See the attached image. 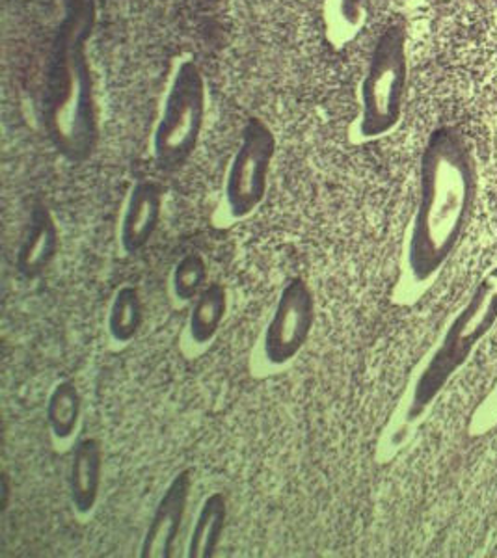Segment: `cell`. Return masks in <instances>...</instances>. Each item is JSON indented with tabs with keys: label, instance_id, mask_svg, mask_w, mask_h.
Segmentation results:
<instances>
[{
	"label": "cell",
	"instance_id": "obj_1",
	"mask_svg": "<svg viewBox=\"0 0 497 558\" xmlns=\"http://www.w3.org/2000/svg\"><path fill=\"white\" fill-rule=\"evenodd\" d=\"M64 13L52 54L45 129L54 149L78 165L92 157L99 133L84 47L96 23V0H64Z\"/></svg>",
	"mask_w": 497,
	"mask_h": 558
},
{
	"label": "cell",
	"instance_id": "obj_2",
	"mask_svg": "<svg viewBox=\"0 0 497 558\" xmlns=\"http://www.w3.org/2000/svg\"><path fill=\"white\" fill-rule=\"evenodd\" d=\"M475 186L472 157L454 129L434 131L421 157L420 209L415 216L410 263L425 278L440 265Z\"/></svg>",
	"mask_w": 497,
	"mask_h": 558
},
{
	"label": "cell",
	"instance_id": "obj_3",
	"mask_svg": "<svg viewBox=\"0 0 497 558\" xmlns=\"http://www.w3.org/2000/svg\"><path fill=\"white\" fill-rule=\"evenodd\" d=\"M409 86V49L401 25H389L371 51L364 81L360 86V114L356 136L383 138L401 123Z\"/></svg>",
	"mask_w": 497,
	"mask_h": 558
},
{
	"label": "cell",
	"instance_id": "obj_4",
	"mask_svg": "<svg viewBox=\"0 0 497 558\" xmlns=\"http://www.w3.org/2000/svg\"><path fill=\"white\" fill-rule=\"evenodd\" d=\"M205 105L202 71L192 60H181L168 84L151 138L154 159L160 170H178L194 155L204 131Z\"/></svg>",
	"mask_w": 497,
	"mask_h": 558
},
{
	"label": "cell",
	"instance_id": "obj_5",
	"mask_svg": "<svg viewBox=\"0 0 497 558\" xmlns=\"http://www.w3.org/2000/svg\"><path fill=\"white\" fill-rule=\"evenodd\" d=\"M275 155L276 136L272 129L259 118L248 120L223 186V202L233 218H246L263 204Z\"/></svg>",
	"mask_w": 497,
	"mask_h": 558
},
{
	"label": "cell",
	"instance_id": "obj_6",
	"mask_svg": "<svg viewBox=\"0 0 497 558\" xmlns=\"http://www.w3.org/2000/svg\"><path fill=\"white\" fill-rule=\"evenodd\" d=\"M315 324V296L304 278L289 279L263 333V355L270 365H286L306 347Z\"/></svg>",
	"mask_w": 497,
	"mask_h": 558
},
{
	"label": "cell",
	"instance_id": "obj_7",
	"mask_svg": "<svg viewBox=\"0 0 497 558\" xmlns=\"http://www.w3.org/2000/svg\"><path fill=\"white\" fill-rule=\"evenodd\" d=\"M192 484V470H183L166 486L142 538L138 553L142 558H170L175 555V544L185 521Z\"/></svg>",
	"mask_w": 497,
	"mask_h": 558
},
{
	"label": "cell",
	"instance_id": "obj_8",
	"mask_svg": "<svg viewBox=\"0 0 497 558\" xmlns=\"http://www.w3.org/2000/svg\"><path fill=\"white\" fill-rule=\"evenodd\" d=\"M162 216V189L155 181H138L129 192L120 220V246L129 255L138 254L151 241Z\"/></svg>",
	"mask_w": 497,
	"mask_h": 558
},
{
	"label": "cell",
	"instance_id": "obj_9",
	"mask_svg": "<svg viewBox=\"0 0 497 558\" xmlns=\"http://www.w3.org/2000/svg\"><path fill=\"white\" fill-rule=\"evenodd\" d=\"M102 458L101 441L96 438L78 439L71 454L70 499L78 515L94 512L101 494Z\"/></svg>",
	"mask_w": 497,
	"mask_h": 558
},
{
	"label": "cell",
	"instance_id": "obj_10",
	"mask_svg": "<svg viewBox=\"0 0 497 558\" xmlns=\"http://www.w3.org/2000/svg\"><path fill=\"white\" fill-rule=\"evenodd\" d=\"M60 247V231L47 207H36L28 231L17 252L15 267L25 279H36L47 272Z\"/></svg>",
	"mask_w": 497,
	"mask_h": 558
},
{
	"label": "cell",
	"instance_id": "obj_11",
	"mask_svg": "<svg viewBox=\"0 0 497 558\" xmlns=\"http://www.w3.org/2000/svg\"><path fill=\"white\" fill-rule=\"evenodd\" d=\"M228 523V499L222 492H213L199 505L198 514L192 525L186 557H215Z\"/></svg>",
	"mask_w": 497,
	"mask_h": 558
},
{
	"label": "cell",
	"instance_id": "obj_12",
	"mask_svg": "<svg viewBox=\"0 0 497 558\" xmlns=\"http://www.w3.org/2000/svg\"><path fill=\"white\" fill-rule=\"evenodd\" d=\"M45 417L58 441H68L77 434L83 417V395L75 381L60 380L54 384L47 399Z\"/></svg>",
	"mask_w": 497,
	"mask_h": 558
},
{
	"label": "cell",
	"instance_id": "obj_13",
	"mask_svg": "<svg viewBox=\"0 0 497 558\" xmlns=\"http://www.w3.org/2000/svg\"><path fill=\"white\" fill-rule=\"evenodd\" d=\"M228 312V292L220 283H209L192 302L189 337L194 344H209L217 337Z\"/></svg>",
	"mask_w": 497,
	"mask_h": 558
},
{
	"label": "cell",
	"instance_id": "obj_14",
	"mask_svg": "<svg viewBox=\"0 0 497 558\" xmlns=\"http://www.w3.org/2000/svg\"><path fill=\"white\" fill-rule=\"evenodd\" d=\"M144 320L141 292L133 286H123L116 291L107 317V330L114 343L128 344L138 336Z\"/></svg>",
	"mask_w": 497,
	"mask_h": 558
},
{
	"label": "cell",
	"instance_id": "obj_15",
	"mask_svg": "<svg viewBox=\"0 0 497 558\" xmlns=\"http://www.w3.org/2000/svg\"><path fill=\"white\" fill-rule=\"evenodd\" d=\"M207 287V265L198 254H186L172 272V292L179 302H194Z\"/></svg>",
	"mask_w": 497,
	"mask_h": 558
},
{
	"label": "cell",
	"instance_id": "obj_16",
	"mask_svg": "<svg viewBox=\"0 0 497 558\" xmlns=\"http://www.w3.org/2000/svg\"><path fill=\"white\" fill-rule=\"evenodd\" d=\"M365 0H331V8L344 26H356L364 13Z\"/></svg>",
	"mask_w": 497,
	"mask_h": 558
}]
</instances>
